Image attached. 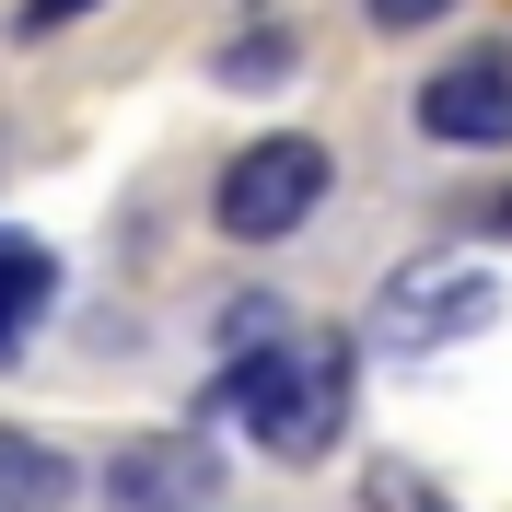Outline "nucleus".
<instances>
[{
    "instance_id": "9d476101",
    "label": "nucleus",
    "mask_w": 512,
    "mask_h": 512,
    "mask_svg": "<svg viewBox=\"0 0 512 512\" xmlns=\"http://www.w3.org/2000/svg\"><path fill=\"white\" fill-rule=\"evenodd\" d=\"M454 0H361V24L373 35H419V24H443Z\"/></svg>"
},
{
    "instance_id": "7ed1b4c3",
    "label": "nucleus",
    "mask_w": 512,
    "mask_h": 512,
    "mask_svg": "<svg viewBox=\"0 0 512 512\" xmlns=\"http://www.w3.org/2000/svg\"><path fill=\"white\" fill-rule=\"evenodd\" d=\"M478 326H501V280H489L478 256H419V268H396L384 303H373L384 350H454V338H478Z\"/></svg>"
},
{
    "instance_id": "f03ea898",
    "label": "nucleus",
    "mask_w": 512,
    "mask_h": 512,
    "mask_svg": "<svg viewBox=\"0 0 512 512\" xmlns=\"http://www.w3.org/2000/svg\"><path fill=\"white\" fill-rule=\"evenodd\" d=\"M326 187H338V152H326V140H303V128H280V140H245V152L222 163L210 222H222L233 245H291V233L326 210Z\"/></svg>"
},
{
    "instance_id": "f257e3e1",
    "label": "nucleus",
    "mask_w": 512,
    "mask_h": 512,
    "mask_svg": "<svg viewBox=\"0 0 512 512\" xmlns=\"http://www.w3.org/2000/svg\"><path fill=\"white\" fill-rule=\"evenodd\" d=\"M350 396H361V350L338 338V326H291V338H268V350H233V373H222V408L245 419V443L280 454V466L338 454Z\"/></svg>"
},
{
    "instance_id": "f8f14e48",
    "label": "nucleus",
    "mask_w": 512,
    "mask_h": 512,
    "mask_svg": "<svg viewBox=\"0 0 512 512\" xmlns=\"http://www.w3.org/2000/svg\"><path fill=\"white\" fill-rule=\"evenodd\" d=\"M501 222H512V198H501Z\"/></svg>"
},
{
    "instance_id": "20e7f679",
    "label": "nucleus",
    "mask_w": 512,
    "mask_h": 512,
    "mask_svg": "<svg viewBox=\"0 0 512 512\" xmlns=\"http://www.w3.org/2000/svg\"><path fill=\"white\" fill-rule=\"evenodd\" d=\"M419 140L443 152H512V47H454L431 82H419Z\"/></svg>"
},
{
    "instance_id": "1a4fd4ad",
    "label": "nucleus",
    "mask_w": 512,
    "mask_h": 512,
    "mask_svg": "<svg viewBox=\"0 0 512 512\" xmlns=\"http://www.w3.org/2000/svg\"><path fill=\"white\" fill-rule=\"evenodd\" d=\"M361 501H373V512H454L443 489H431V478H408V466H373V478H361Z\"/></svg>"
},
{
    "instance_id": "0eeeda50",
    "label": "nucleus",
    "mask_w": 512,
    "mask_h": 512,
    "mask_svg": "<svg viewBox=\"0 0 512 512\" xmlns=\"http://www.w3.org/2000/svg\"><path fill=\"white\" fill-rule=\"evenodd\" d=\"M82 466L59 443H35V431H0V512H70Z\"/></svg>"
},
{
    "instance_id": "39448f33",
    "label": "nucleus",
    "mask_w": 512,
    "mask_h": 512,
    "mask_svg": "<svg viewBox=\"0 0 512 512\" xmlns=\"http://www.w3.org/2000/svg\"><path fill=\"white\" fill-rule=\"evenodd\" d=\"M222 501V443L198 431H140L105 454V512H210Z\"/></svg>"
},
{
    "instance_id": "423d86ee",
    "label": "nucleus",
    "mask_w": 512,
    "mask_h": 512,
    "mask_svg": "<svg viewBox=\"0 0 512 512\" xmlns=\"http://www.w3.org/2000/svg\"><path fill=\"white\" fill-rule=\"evenodd\" d=\"M47 303H59V256L35 245V233H0V361H24Z\"/></svg>"
},
{
    "instance_id": "9b49d317",
    "label": "nucleus",
    "mask_w": 512,
    "mask_h": 512,
    "mask_svg": "<svg viewBox=\"0 0 512 512\" xmlns=\"http://www.w3.org/2000/svg\"><path fill=\"white\" fill-rule=\"evenodd\" d=\"M82 12H94V0H24V12H12V35H24V47H35V35H59V24H82Z\"/></svg>"
},
{
    "instance_id": "6e6552de",
    "label": "nucleus",
    "mask_w": 512,
    "mask_h": 512,
    "mask_svg": "<svg viewBox=\"0 0 512 512\" xmlns=\"http://www.w3.org/2000/svg\"><path fill=\"white\" fill-rule=\"evenodd\" d=\"M210 70H222L233 94H268V82H291V70H303V35H291V24H245V35H222V47H210Z\"/></svg>"
}]
</instances>
